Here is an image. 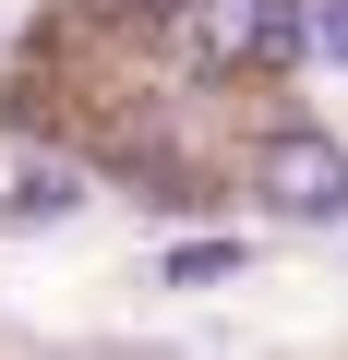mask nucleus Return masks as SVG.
Wrapping results in <instances>:
<instances>
[{
	"instance_id": "obj_5",
	"label": "nucleus",
	"mask_w": 348,
	"mask_h": 360,
	"mask_svg": "<svg viewBox=\"0 0 348 360\" xmlns=\"http://www.w3.org/2000/svg\"><path fill=\"white\" fill-rule=\"evenodd\" d=\"M300 60H348V0H300Z\"/></svg>"
},
{
	"instance_id": "obj_1",
	"label": "nucleus",
	"mask_w": 348,
	"mask_h": 360,
	"mask_svg": "<svg viewBox=\"0 0 348 360\" xmlns=\"http://www.w3.org/2000/svg\"><path fill=\"white\" fill-rule=\"evenodd\" d=\"M288 49H300V0H193L181 13L193 72H240V60H288Z\"/></svg>"
},
{
	"instance_id": "obj_3",
	"label": "nucleus",
	"mask_w": 348,
	"mask_h": 360,
	"mask_svg": "<svg viewBox=\"0 0 348 360\" xmlns=\"http://www.w3.org/2000/svg\"><path fill=\"white\" fill-rule=\"evenodd\" d=\"M240 264H252V240H181V252H168V288H217Z\"/></svg>"
},
{
	"instance_id": "obj_4",
	"label": "nucleus",
	"mask_w": 348,
	"mask_h": 360,
	"mask_svg": "<svg viewBox=\"0 0 348 360\" xmlns=\"http://www.w3.org/2000/svg\"><path fill=\"white\" fill-rule=\"evenodd\" d=\"M13 217L37 229V217H72V168H25L13 180Z\"/></svg>"
},
{
	"instance_id": "obj_2",
	"label": "nucleus",
	"mask_w": 348,
	"mask_h": 360,
	"mask_svg": "<svg viewBox=\"0 0 348 360\" xmlns=\"http://www.w3.org/2000/svg\"><path fill=\"white\" fill-rule=\"evenodd\" d=\"M264 180H276L288 217H348V156H336L324 132H288V144L264 156Z\"/></svg>"
}]
</instances>
